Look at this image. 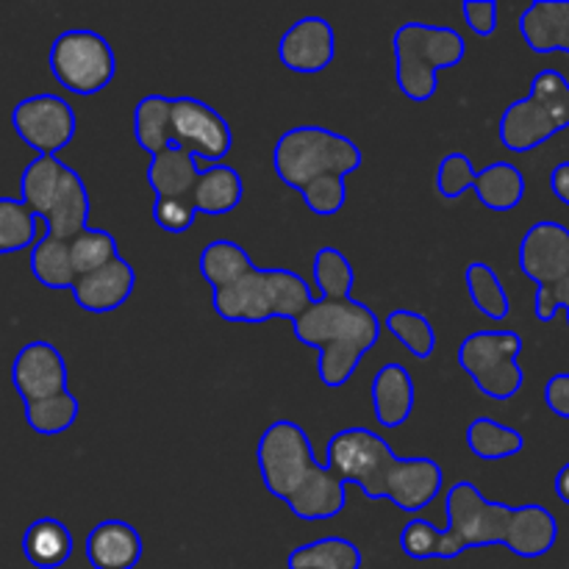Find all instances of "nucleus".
<instances>
[{
    "label": "nucleus",
    "mask_w": 569,
    "mask_h": 569,
    "mask_svg": "<svg viewBox=\"0 0 569 569\" xmlns=\"http://www.w3.org/2000/svg\"><path fill=\"white\" fill-rule=\"evenodd\" d=\"M415 378L398 361H389L372 378V411H376L378 426L395 431L406 426L415 411Z\"/></svg>",
    "instance_id": "nucleus-19"
},
{
    "label": "nucleus",
    "mask_w": 569,
    "mask_h": 569,
    "mask_svg": "<svg viewBox=\"0 0 569 569\" xmlns=\"http://www.w3.org/2000/svg\"><path fill=\"white\" fill-rule=\"evenodd\" d=\"M170 122H172V98L167 94H144L133 106V137L144 153L156 156L170 148Z\"/></svg>",
    "instance_id": "nucleus-28"
},
{
    "label": "nucleus",
    "mask_w": 569,
    "mask_h": 569,
    "mask_svg": "<svg viewBox=\"0 0 569 569\" xmlns=\"http://www.w3.org/2000/svg\"><path fill=\"white\" fill-rule=\"evenodd\" d=\"M137 289V272L128 264V259H114L111 264L76 278L72 283V300L89 315H109L120 309Z\"/></svg>",
    "instance_id": "nucleus-17"
},
{
    "label": "nucleus",
    "mask_w": 569,
    "mask_h": 569,
    "mask_svg": "<svg viewBox=\"0 0 569 569\" xmlns=\"http://www.w3.org/2000/svg\"><path fill=\"white\" fill-rule=\"evenodd\" d=\"M200 167L187 150L181 148H167L161 153L150 156L148 164V187L150 192L159 198H178L189 200L194 183H198Z\"/></svg>",
    "instance_id": "nucleus-24"
},
{
    "label": "nucleus",
    "mask_w": 569,
    "mask_h": 569,
    "mask_svg": "<svg viewBox=\"0 0 569 569\" xmlns=\"http://www.w3.org/2000/svg\"><path fill=\"white\" fill-rule=\"evenodd\" d=\"M465 283L467 292H470L472 306H476L483 317L500 322L511 315V300L509 295H506L503 281H500V276L487 264V261H472V264H467Z\"/></svg>",
    "instance_id": "nucleus-31"
},
{
    "label": "nucleus",
    "mask_w": 569,
    "mask_h": 569,
    "mask_svg": "<svg viewBox=\"0 0 569 569\" xmlns=\"http://www.w3.org/2000/svg\"><path fill=\"white\" fill-rule=\"evenodd\" d=\"M326 467L345 487H359L367 500H389L409 515L428 509L445 483L439 461L428 456L400 459L381 433L361 426L333 433Z\"/></svg>",
    "instance_id": "nucleus-2"
},
{
    "label": "nucleus",
    "mask_w": 569,
    "mask_h": 569,
    "mask_svg": "<svg viewBox=\"0 0 569 569\" xmlns=\"http://www.w3.org/2000/svg\"><path fill=\"white\" fill-rule=\"evenodd\" d=\"M31 276L48 289H72L76 272L70 261V244L64 239H56L50 233L39 237L31 248Z\"/></svg>",
    "instance_id": "nucleus-30"
},
{
    "label": "nucleus",
    "mask_w": 569,
    "mask_h": 569,
    "mask_svg": "<svg viewBox=\"0 0 569 569\" xmlns=\"http://www.w3.org/2000/svg\"><path fill=\"white\" fill-rule=\"evenodd\" d=\"M395 78L400 92L415 103H428L437 94V76L461 64L467 42L456 28L403 22L392 37Z\"/></svg>",
    "instance_id": "nucleus-6"
},
{
    "label": "nucleus",
    "mask_w": 569,
    "mask_h": 569,
    "mask_svg": "<svg viewBox=\"0 0 569 569\" xmlns=\"http://www.w3.org/2000/svg\"><path fill=\"white\" fill-rule=\"evenodd\" d=\"M437 189L448 200L476 189L478 200L489 211H515L526 198V176L511 161H492L483 170H476L470 156L448 153L437 170Z\"/></svg>",
    "instance_id": "nucleus-11"
},
{
    "label": "nucleus",
    "mask_w": 569,
    "mask_h": 569,
    "mask_svg": "<svg viewBox=\"0 0 569 569\" xmlns=\"http://www.w3.org/2000/svg\"><path fill=\"white\" fill-rule=\"evenodd\" d=\"M311 278H315V289L320 298L317 300H348L350 289L356 283L353 264L348 256L339 248H320L311 261Z\"/></svg>",
    "instance_id": "nucleus-32"
},
{
    "label": "nucleus",
    "mask_w": 569,
    "mask_h": 569,
    "mask_svg": "<svg viewBox=\"0 0 569 569\" xmlns=\"http://www.w3.org/2000/svg\"><path fill=\"white\" fill-rule=\"evenodd\" d=\"M198 270L203 281L211 287V292H220V289H228L237 281H242L248 272L256 270V264L242 244L231 242V239H214L200 253Z\"/></svg>",
    "instance_id": "nucleus-25"
},
{
    "label": "nucleus",
    "mask_w": 569,
    "mask_h": 569,
    "mask_svg": "<svg viewBox=\"0 0 569 569\" xmlns=\"http://www.w3.org/2000/svg\"><path fill=\"white\" fill-rule=\"evenodd\" d=\"M569 128V81L559 70H542L533 76L528 98L515 100L500 114V144L511 153H531L556 133Z\"/></svg>",
    "instance_id": "nucleus-8"
},
{
    "label": "nucleus",
    "mask_w": 569,
    "mask_h": 569,
    "mask_svg": "<svg viewBox=\"0 0 569 569\" xmlns=\"http://www.w3.org/2000/svg\"><path fill=\"white\" fill-rule=\"evenodd\" d=\"M72 533L56 517H39L22 533V556L37 569H59L72 559Z\"/></svg>",
    "instance_id": "nucleus-23"
},
{
    "label": "nucleus",
    "mask_w": 569,
    "mask_h": 569,
    "mask_svg": "<svg viewBox=\"0 0 569 569\" xmlns=\"http://www.w3.org/2000/svg\"><path fill=\"white\" fill-rule=\"evenodd\" d=\"M300 198H303L306 209L317 217H333L345 209L348 203V178L328 176L317 178L309 187L300 189Z\"/></svg>",
    "instance_id": "nucleus-37"
},
{
    "label": "nucleus",
    "mask_w": 569,
    "mask_h": 569,
    "mask_svg": "<svg viewBox=\"0 0 569 569\" xmlns=\"http://www.w3.org/2000/svg\"><path fill=\"white\" fill-rule=\"evenodd\" d=\"M545 406L561 420H569V372H556L545 383Z\"/></svg>",
    "instance_id": "nucleus-42"
},
{
    "label": "nucleus",
    "mask_w": 569,
    "mask_h": 569,
    "mask_svg": "<svg viewBox=\"0 0 569 569\" xmlns=\"http://www.w3.org/2000/svg\"><path fill=\"white\" fill-rule=\"evenodd\" d=\"M48 67L56 83L72 94H98L114 81L117 56L109 39L89 28H70L50 44Z\"/></svg>",
    "instance_id": "nucleus-10"
},
{
    "label": "nucleus",
    "mask_w": 569,
    "mask_h": 569,
    "mask_svg": "<svg viewBox=\"0 0 569 569\" xmlns=\"http://www.w3.org/2000/svg\"><path fill=\"white\" fill-rule=\"evenodd\" d=\"M461 14L476 37H492L498 31V3L495 0H467L461 3Z\"/></svg>",
    "instance_id": "nucleus-41"
},
{
    "label": "nucleus",
    "mask_w": 569,
    "mask_h": 569,
    "mask_svg": "<svg viewBox=\"0 0 569 569\" xmlns=\"http://www.w3.org/2000/svg\"><path fill=\"white\" fill-rule=\"evenodd\" d=\"M67 378H70V370H67L64 356L53 342H44V339L22 345L11 361V383L22 403H37V400L67 392Z\"/></svg>",
    "instance_id": "nucleus-14"
},
{
    "label": "nucleus",
    "mask_w": 569,
    "mask_h": 569,
    "mask_svg": "<svg viewBox=\"0 0 569 569\" xmlns=\"http://www.w3.org/2000/svg\"><path fill=\"white\" fill-rule=\"evenodd\" d=\"M194 209L189 200L159 198L153 200V220L167 233H187L194 226Z\"/></svg>",
    "instance_id": "nucleus-39"
},
{
    "label": "nucleus",
    "mask_w": 569,
    "mask_h": 569,
    "mask_svg": "<svg viewBox=\"0 0 569 569\" xmlns=\"http://www.w3.org/2000/svg\"><path fill=\"white\" fill-rule=\"evenodd\" d=\"M172 148H181L203 164H222L233 148V133L226 117L198 98H172L170 122Z\"/></svg>",
    "instance_id": "nucleus-12"
},
{
    "label": "nucleus",
    "mask_w": 569,
    "mask_h": 569,
    "mask_svg": "<svg viewBox=\"0 0 569 569\" xmlns=\"http://www.w3.org/2000/svg\"><path fill=\"white\" fill-rule=\"evenodd\" d=\"M64 170L67 164L59 156H37V159L28 161L26 170H22L20 200L37 220H42L48 206L53 203Z\"/></svg>",
    "instance_id": "nucleus-26"
},
{
    "label": "nucleus",
    "mask_w": 569,
    "mask_h": 569,
    "mask_svg": "<svg viewBox=\"0 0 569 569\" xmlns=\"http://www.w3.org/2000/svg\"><path fill=\"white\" fill-rule=\"evenodd\" d=\"M142 537L126 520H103L89 531L87 561L92 569H133L142 561Z\"/></svg>",
    "instance_id": "nucleus-18"
},
{
    "label": "nucleus",
    "mask_w": 569,
    "mask_h": 569,
    "mask_svg": "<svg viewBox=\"0 0 569 569\" xmlns=\"http://www.w3.org/2000/svg\"><path fill=\"white\" fill-rule=\"evenodd\" d=\"M311 303H315V295L306 278L281 267H267V270L256 267L233 287L211 292L217 317L226 322H242V326H261L270 320L295 322Z\"/></svg>",
    "instance_id": "nucleus-5"
},
{
    "label": "nucleus",
    "mask_w": 569,
    "mask_h": 569,
    "mask_svg": "<svg viewBox=\"0 0 569 569\" xmlns=\"http://www.w3.org/2000/svg\"><path fill=\"white\" fill-rule=\"evenodd\" d=\"M11 128L37 156H56L76 139V109L61 94H31L11 109Z\"/></svg>",
    "instance_id": "nucleus-13"
},
{
    "label": "nucleus",
    "mask_w": 569,
    "mask_h": 569,
    "mask_svg": "<svg viewBox=\"0 0 569 569\" xmlns=\"http://www.w3.org/2000/svg\"><path fill=\"white\" fill-rule=\"evenodd\" d=\"M70 261L76 278L89 276V272L100 270V267L111 264L114 259H120V244L103 228H83L78 237H72L70 242Z\"/></svg>",
    "instance_id": "nucleus-34"
},
{
    "label": "nucleus",
    "mask_w": 569,
    "mask_h": 569,
    "mask_svg": "<svg viewBox=\"0 0 569 569\" xmlns=\"http://www.w3.org/2000/svg\"><path fill=\"white\" fill-rule=\"evenodd\" d=\"M448 528L437 559L450 561L472 548L503 545L520 559H542L559 542V522L542 503L506 506L487 500L472 481H456L445 498Z\"/></svg>",
    "instance_id": "nucleus-1"
},
{
    "label": "nucleus",
    "mask_w": 569,
    "mask_h": 569,
    "mask_svg": "<svg viewBox=\"0 0 569 569\" xmlns=\"http://www.w3.org/2000/svg\"><path fill=\"white\" fill-rule=\"evenodd\" d=\"M295 339L320 353L317 376L322 387L342 389L361 359L381 339V320L361 300H317L292 322Z\"/></svg>",
    "instance_id": "nucleus-4"
},
{
    "label": "nucleus",
    "mask_w": 569,
    "mask_h": 569,
    "mask_svg": "<svg viewBox=\"0 0 569 569\" xmlns=\"http://www.w3.org/2000/svg\"><path fill=\"white\" fill-rule=\"evenodd\" d=\"M517 261L537 289L556 287L569 272V228L553 220L533 222L522 237Z\"/></svg>",
    "instance_id": "nucleus-15"
},
{
    "label": "nucleus",
    "mask_w": 569,
    "mask_h": 569,
    "mask_svg": "<svg viewBox=\"0 0 569 569\" xmlns=\"http://www.w3.org/2000/svg\"><path fill=\"white\" fill-rule=\"evenodd\" d=\"M89 211H92V200H89L87 183L67 164L59 183V192H56L53 203L48 206V211L42 217L44 233L70 242L83 228H89Z\"/></svg>",
    "instance_id": "nucleus-20"
},
{
    "label": "nucleus",
    "mask_w": 569,
    "mask_h": 569,
    "mask_svg": "<svg viewBox=\"0 0 569 569\" xmlns=\"http://www.w3.org/2000/svg\"><path fill=\"white\" fill-rule=\"evenodd\" d=\"M39 220L17 198H0V256L20 253L37 242Z\"/></svg>",
    "instance_id": "nucleus-36"
},
{
    "label": "nucleus",
    "mask_w": 569,
    "mask_h": 569,
    "mask_svg": "<svg viewBox=\"0 0 569 569\" xmlns=\"http://www.w3.org/2000/svg\"><path fill=\"white\" fill-rule=\"evenodd\" d=\"M383 326H387V331L420 361L431 359L433 350H437V331H433L431 320H428L426 315H420V311L395 309L389 311Z\"/></svg>",
    "instance_id": "nucleus-35"
},
{
    "label": "nucleus",
    "mask_w": 569,
    "mask_h": 569,
    "mask_svg": "<svg viewBox=\"0 0 569 569\" xmlns=\"http://www.w3.org/2000/svg\"><path fill=\"white\" fill-rule=\"evenodd\" d=\"M467 448L481 461H503L526 450V437L517 428L500 426L492 417H478L467 428Z\"/></svg>",
    "instance_id": "nucleus-29"
},
{
    "label": "nucleus",
    "mask_w": 569,
    "mask_h": 569,
    "mask_svg": "<svg viewBox=\"0 0 569 569\" xmlns=\"http://www.w3.org/2000/svg\"><path fill=\"white\" fill-rule=\"evenodd\" d=\"M520 37L533 53H569V0H537L520 14Z\"/></svg>",
    "instance_id": "nucleus-21"
},
{
    "label": "nucleus",
    "mask_w": 569,
    "mask_h": 569,
    "mask_svg": "<svg viewBox=\"0 0 569 569\" xmlns=\"http://www.w3.org/2000/svg\"><path fill=\"white\" fill-rule=\"evenodd\" d=\"M242 198L244 183L237 167L214 164L200 170L198 183H194L192 194H189V203H192L194 214L222 217L231 214L233 209H239Z\"/></svg>",
    "instance_id": "nucleus-22"
},
{
    "label": "nucleus",
    "mask_w": 569,
    "mask_h": 569,
    "mask_svg": "<svg viewBox=\"0 0 569 569\" xmlns=\"http://www.w3.org/2000/svg\"><path fill=\"white\" fill-rule=\"evenodd\" d=\"M365 161L359 144L322 126H295L272 148V170L287 187L303 189L317 178H348Z\"/></svg>",
    "instance_id": "nucleus-7"
},
{
    "label": "nucleus",
    "mask_w": 569,
    "mask_h": 569,
    "mask_svg": "<svg viewBox=\"0 0 569 569\" xmlns=\"http://www.w3.org/2000/svg\"><path fill=\"white\" fill-rule=\"evenodd\" d=\"M278 59L298 76H317L337 59V33L328 20L317 14L300 17L283 31L278 42Z\"/></svg>",
    "instance_id": "nucleus-16"
},
{
    "label": "nucleus",
    "mask_w": 569,
    "mask_h": 569,
    "mask_svg": "<svg viewBox=\"0 0 569 569\" xmlns=\"http://www.w3.org/2000/svg\"><path fill=\"white\" fill-rule=\"evenodd\" d=\"M439 537H442V531H439L431 520L411 517V520L400 528V550L415 561H431L437 559Z\"/></svg>",
    "instance_id": "nucleus-38"
},
{
    "label": "nucleus",
    "mask_w": 569,
    "mask_h": 569,
    "mask_svg": "<svg viewBox=\"0 0 569 569\" xmlns=\"http://www.w3.org/2000/svg\"><path fill=\"white\" fill-rule=\"evenodd\" d=\"M550 189H553V194L561 203L569 206V161H561V164L553 167V172H550Z\"/></svg>",
    "instance_id": "nucleus-43"
},
{
    "label": "nucleus",
    "mask_w": 569,
    "mask_h": 569,
    "mask_svg": "<svg viewBox=\"0 0 569 569\" xmlns=\"http://www.w3.org/2000/svg\"><path fill=\"white\" fill-rule=\"evenodd\" d=\"M22 411H26V422L33 433H39V437H59V433H67L78 422L81 403L67 389V392L56 395V398L22 403Z\"/></svg>",
    "instance_id": "nucleus-33"
},
{
    "label": "nucleus",
    "mask_w": 569,
    "mask_h": 569,
    "mask_svg": "<svg viewBox=\"0 0 569 569\" xmlns=\"http://www.w3.org/2000/svg\"><path fill=\"white\" fill-rule=\"evenodd\" d=\"M526 348L517 331H476L461 342L459 367L476 389L492 400H511L526 383L520 353Z\"/></svg>",
    "instance_id": "nucleus-9"
},
{
    "label": "nucleus",
    "mask_w": 569,
    "mask_h": 569,
    "mask_svg": "<svg viewBox=\"0 0 569 569\" xmlns=\"http://www.w3.org/2000/svg\"><path fill=\"white\" fill-rule=\"evenodd\" d=\"M553 489H556V498H559L565 506H569V461L559 472H556Z\"/></svg>",
    "instance_id": "nucleus-44"
},
{
    "label": "nucleus",
    "mask_w": 569,
    "mask_h": 569,
    "mask_svg": "<svg viewBox=\"0 0 569 569\" xmlns=\"http://www.w3.org/2000/svg\"><path fill=\"white\" fill-rule=\"evenodd\" d=\"M533 311H537L539 322H553L559 311L567 315L569 326V272L561 278L556 287L550 289H537V300H533Z\"/></svg>",
    "instance_id": "nucleus-40"
},
{
    "label": "nucleus",
    "mask_w": 569,
    "mask_h": 569,
    "mask_svg": "<svg viewBox=\"0 0 569 569\" xmlns=\"http://www.w3.org/2000/svg\"><path fill=\"white\" fill-rule=\"evenodd\" d=\"M261 481L298 520H337L348 506V487L315 459L311 439L298 422L276 420L256 445Z\"/></svg>",
    "instance_id": "nucleus-3"
},
{
    "label": "nucleus",
    "mask_w": 569,
    "mask_h": 569,
    "mask_svg": "<svg viewBox=\"0 0 569 569\" xmlns=\"http://www.w3.org/2000/svg\"><path fill=\"white\" fill-rule=\"evenodd\" d=\"M365 556L359 545L342 537H322L298 545L287 556V569H361Z\"/></svg>",
    "instance_id": "nucleus-27"
}]
</instances>
